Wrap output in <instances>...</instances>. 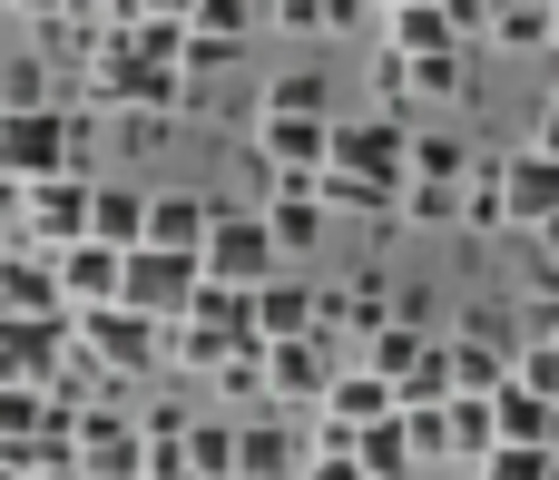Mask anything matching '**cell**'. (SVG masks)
I'll use <instances>...</instances> for the list:
<instances>
[{"mask_svg":"<svg viewBox=\"0 0 559 480\" xmlns=\"http://www.w3.org/2000/svg\"><path fill=\"white\" fill-rule=\"evenodd\" d=\"M236 353H255V304L236 285H197V304L167 324V363L177 373H226Z\"/></svg>","mask_w":559,"mask_h":480,"instance_id":"cell-1","label":"cell"},{"mask_svg":"<svg viewBox=\"0 0 559 480\" xmlns=\"http://www.w3.org/2000/svg\"><path fill=\"white\" fill-rule=\"evenodd\" d=\"M69 353L98 383H138L147 363H167V324H147L138 304H88V314H69Z\"/></svg>","mask_w":559,"mask_h":480,"instance_id":"cell-2","label":"cell"},{"mask_svg":"<svg viewBox=\"0 0 559 480\" xmlns=\"http://www.w3.org/2000/svg\"><path fill=\"white\" fill-rule=\"evenodd\" d=\"M79 137H88L79 108H0V177H10V187L69 177V167H79Z\"/></svg>","mask_w":559,"mask_h":480,"instance_id":"cell-3","label":"cell"},{"mask_svg":"<svg viewBox=\"0 0 559 480\" xmlns=\"http://www.w3.org/2000/svg\"><path fill=\"white\" fill-rule=\"evenodd\" d=\"M197 275H206V285L255 295L265 275H285V255H275V236H265V216H255V206H216V226H206V245H197Z\"/></svg>","mask_w":559,"mask_h":480,"instance_id":"cell-4","label":"cell"},{"mask_svg":"<svg viewBox=\"0 0 559 480\" xmlns=\"http://www.w3.org/2000/svg\"><path fill=\"white\" fill-rule=\"evenodd\" d=\"M88 167H69V177H39V187H20V216H10V236L20 245H39V255H59V245H79L88 236Z\"/></svg>","mask_w":559,"mask_h":480,"instance_id":"cell-5","label":"cell"},{"mask_svg":"<svg viewBox=\"0 0 559 480\" xmlns=\"http://www.w3.org/2000/svg\"><path fill=\"white\" fill-rule=\"evenodd\" d=\"M197 255H177V245H128V265H118V304H138L147 324H177L187 304H197Z\"/></svg>","mask_w":559,"mask_h":480,"instance_id":"cell-6","label":"cell"},{"mask_svg":"<svg viewBox=\"0 0 559 480\" xmlns=\"http://www.w3.org/2000/svg\"><path fill=\"white\" fill-rule=\"evenodd\" d=\"M69 461L88 480H138L147 471V432L118 412V403H79V422H69Z\"/></svg>","mask_w":559,"mask_h":480,"instance_id":"cell-7","label":"cell"},{"mask_svg":"<svg viewBox=\"0 0 559 480\" xmlns=\"http://www.w3.org/2000/svg\"><path fill=\"white\" fill-rule=\"evenodd\" d=\"M324 383H334V353H324V334L265 344V403H275V412H314V403H324Z\"/></svg>","mask_w":559,"mask_h":480,"instance_id":"cell-8","label":"cell"},{"mask_svg":"<svg viewBox=\"0 0 559 480\" xmlns=\"http://www.w3.org/2000/svg\"><path fill=\"white\" fill-rule=\"evenodd\" d=\"M236 480H305V422L295 412L236 422Z\"/></svg>","mask_w":559,"mask_h":480,"instance_id":"cell-9","label":"cell"},{"mask_svg":"<svg viewBox=\"0 0 559 480\" xmlns=\"http://www.w3.org/2000/svg\"><path fill=\"white\" fill-rule=\"evenodd\" d=\"M334 118H255V167L265 177H324Z\"/></svg>","mask_w":559,"mask_h":480,"instance_id":"cell-10","label":"cell"},{"mask_svg":"<svg viewBox=\"0 0 559 480\" xmlns=\"http://www.w3.org/2000/svg\"><path fill=\"white\" fill-rule=\"evenodd\" d=\"M0 314H20V324H59V314H69V304H59V255H39V245L10 236V255H0Z\"/></svg>","mask_w":559,"mask_h":480,"instance_id":"cell-11","label":"cell"},{"mask_svg":"<svg viewBox=\"0 0 559 480\" xmlns=\"http://www.w3.org/2000/svg\"><path fill=\"white\" fill-rule=\"evenodd\" d=\"M403 412V393L373 373V363H334V383H324V403H314V422H334V432H364V422H393Z\"/></svg>","mask_w":559,"mask_h":480,"instance_id":"cell-12","label":"cell"},{"mask_svg":"<svg viewBox=\"0 0 559 480\" xmlns=\"http://www.w3.org/2000/svg\"><path fill=\"white\" fill-rule=\"evenodd\" d=\"M246 304H255V344H295V334H324V295H314L305 275H265Z\"/></svg>","mask_w":559,"mask_h":480,"instance_id":"cell-13","label":"cell"},{"mask_svg":"<svg viewBox=\"0 0 559 480\" xmlns=\"http://www.w3.org/2000/svg\"><path fill=\"white\" fill-rule=\"evenodd\" d=\"M501 216H511L521 236L550 226L559 216V157H540V147H531V157H501Z\"/></svg>","mask_w":559,"mask_h":480,"instance_id":"cell-14","label":"cell"},{"mask_svg":"<svg viewBox=\"0 0 559 480\" xmlns=\"http://www.w3.org/2000/svg\"><path fill=\"white\" fill-rule=\"evenodd\" d=\"M59 363H69V314H59V324L0 314V383H49Z\"/></svg>","mask_w":559,"mask_h":480,"instance_id":"cell-15","label":"cell"},{"mask_svg":"<svg viewBox=\"0 0 559 480\" xmlns=\"http://www.w3.org/2000/svg\"><path fill=\"white\" fill-rule=\"evenodd\" d=\"M88 245H147V187H128V177H98L88 187Z\"/></svg>","mask_w":559,"mask_h":480,"instance_id":"cell-16","label":"cell"},{"mask_svg":"<svg viewBox=\"0 0 559 480\" xmlns=\"http://www.w3.org/2000/svg\"><path fill=\"white\" fill-rule=\"evenodd\" d=\"M206 226H216V196H197V187H147V245L197 255V245H206Z\"/></svg>","mask_w":559,"mask_h":480,"instance_id":"cell-17","label":"cell"},{"mask_svg":"<svg viewBox=\"0 0 559 480\" xmlns=\"http://www.w3.org/2000/svg\"><path fill=\"white\" fill-rule=\"evenodd\" d=\"M118 265H128L118 245H88V236H79V245H59V304H69V314L118 304Z\"/></svg>","mask_w":559,"mask_h":480,"instance_id":"cell-18","label":"cell"},{"mask_svg":"<svg viewBox=\"0 0 559 480\" xmlns=\"http://www.w3.org/2000/svg\"><path fill=\"white\" fill-rule=\"evenodd\" d=\"M383 49H393V59L462 49V29H452V10H442V0H413V10H383Z\"/></svg>","mask_w":559,"mask_h":480,"instance_id":"cell-19","label":"cell"},{"mask_svg":"<svg viewBox=\"0 0 559 480\" xmlns=\"http://www.w3.org/2000/svg\"><path fill=\"white\" fill-rule=\"evenodd\" d=\"M255 118H334V79L324 69H285V79H265Z\"/></svg>","mask_w":559,"mask_h":480,"instance_id":"cell-20","label":"cell"},{"mask_svg":"<svg viewBox=\"0 0 559 480\" xmlns=\"http://www.w3.org/2000/svg\"><path fill=\"white\" fill-rule=\"evenodd\" d=\"M265 29V0H187V39H216V49H246Z\"/></svg>","mask_w":559,"mask_h":480,"instance_id":"cell-21","label":"cell"},{"mask_svg":"<svg viewBox=\"0 0 559 480\" xmlns=\"http://www.w3.org/2000/svg\"><path fill=\"white\" fill-rule=\"evenodd\" d=\"M354 461H364V480H413V471H423L403 412H393V422H364V432H354Z\"/></svg>","mask_w":559,"mask_h":480,"instance_id":"cell-22","label":"cell"},{"mask_svg":"<svg viewBox=\"0 0 559 480\" xmlns=\"http://www.w3.org/2000/svg\"><path fill=\"white\" fill-rule=\"evenodd\" d=\"M442 432H452V461H481L501 432H491V393H452L442 403Z\"/></svg>","mask_w":559,"mask_h":480,"instance_id":"cell-23","label":"cell"},{"mask_svg":"<svg viewBox=\"0 0 559 480\" xmlns=\"http://www.w3.org/2000/svg\"><path fill=\"white\" fill-rule=\"evenodd\" d=\"M187 480H236V422H187Z\"/></svg>","mask_w":559,"mask_h":480,"instance_id":"cell-24","label":"cell"},{"mask_svg":"<svg viewBox=\"0 0 559 480\" xmlns=\"http://www.w3.org/2000/svg\"><path fill=\"white\" fill-rule=\"evenodd\" d=\"M413 177H423V187H462V177H472V147H462L452 128H423V137H413Z\"/></svg>","mask_w":559,"mask_h":480,"instance_id":"cell-25","label":"cell"},{"mask_svg":"<svg viewBox=\"0 0 559 480\" xmlns=\"http://www.w3.org/2000/svg\"><path fill=\"white\" fill-rule=\"evenodd\" d=\"M423 353H432V334H423V324H383V334H364V363H373L383 383H403Z\"/></svg>","mask_w":559,"mask_h":480,"instance_id":"cell-26","label":"cell"},{"mask_svg":"<svg viewBox=\"0 0 559 480\" xmlns=\"http://www.w3.org/2000/svg\"><path fill=\"white\" fill-rule=\"evenodd\" d=\"M491 39L501 49H550V0H491Z\"/></svg>","mask_w":559,"mask_h":480,"instance_id":"cell-27","label":"cell"},{"mask_svg":"<svg viewBox=\"0 0 559 480\" xmlns=\"http://www.w3.org/2000/svg\"><path fill=\"white\" fill-rule=\"evenodd\" d=\"M481 480H559V452L550 442H491L481 452Z\"/></svg>","mask_w":559,"mask_h":480,"instance_id":"cell-28","label":"cell"},{"mask_svg":"<svg viewBox=\"0 0 559 480\" xmlns=\"http://www.w3.org/2000/svg\"><path fill=\"white\" fill-rule=\"evenodd\" d=\"M393 393H403V412H423V403H452V363H442V344H432V353H423V363H413Z\"/></svg>","mask_w":559,"mask_h":480,"instance_id":"cell-29","label":"cell"},{"mask_svg":"<svg viewBox=\"0 0 559 480\" xmlns=\"http://www.w3.org/2000/svg\"><path fill=\"white\" fill-rule=\"evenodd\" d=\"M511 373H521V383H531L540 403H559V344H531V353H521Z\"/></svg>","mask_w":559,"mask_h":480,"instance_id":"cell-30","label":"cell"},{"mask_svg":"<svg viewBox=\"0 0 559 480\" xmlns=\"http://www.w3.org/2000/svg\"><path fill=\"white\" fill-rule=\"evenodd\" d=\"M383 0H314V29H364Z\"/></svg>","mask_w":559,"mask_h":480,"instance_id":"cell-31","label":"cell"},{"mask_svg":"<svg viewBox=\"0 0 559 480\" xmlns=\"http://www.w3.org/2000/svg\"><path fill=\"white\" fill-rule=\"evenodd\" d=\"M540 157H559V98L540 108Z\"/></svg>","mask_w":559,"mask_h":480,"instance_id":"cell-32","label":"cell"},{"mask_svg":"<svg viewBox=\"0 0 559 480\" xmlns=\"http://www.w3.org/2000/svg\"><path fill=\"white\" fill-rule=\"evenodd\" d=\"M10 216H20V187H10V177H0V236H10Z\"/></svg>","mask_w":559,"mask_h":480,"instance_id":"cell-33","label":"cell"},{"mask_svg":"<svg viewBox=\"0 0 559 480\" xmlns=\"http://www.w3.org/2000/svg\"><path fill=\"white\" fill-rule=\"evenodd\" d=\"M39 480H88V471H79V461H49V471H39Z\"/></svg>","mask_w":559,"mask_h":480,"instance_id":"cell-34","label":"cell"},{"mask_svg":"<svg viewBox=\"0 0 559 480\" xmlns=\"http://www.w3.org/2000/svg\"><path fill=\"white\" fill-rule=\"evenodd\" d=\"M550 49H559V0H550Z\"/></svg>","mask_w":559,"mask_h":480,"instance_id":"cell-35","label":"cell"},{"mask_svg":"<svg viewBox=\"0 0 559 480\" xmlns=\"http://www.w3.org/2000/svg\"><path fill=\"white\" fill-rule=\"evenodd\" d=\"M383 10H413V0H383Z\"/></svg>","mask_w":559,"mask_h":480,"instance_id":"cell-36","label":"cell"},{"mask_svg":"<svg viewBox=\"0 0 559 480\" xmlns=\"http://www.w3.org/2000/svg\"><path fill=\"white\" fill-rule=\"evenodd\" d=\"M0 255H10V236H0Z\"/></svg>","mask_w":559,"mask_h":480,"instance_id":"cell-37","label":"cell"},{"mask_svg":"<svg viewBox=\"0 0 559 480\" xmlns=\"http://www.w3.org/2000/svg\"><path fill=\"white\" fill-rule=\"evenodd\" d=\"M138 480H157V471H138Z\"/></svg>","mask_w":559,"mask_h":480,"instance_id":"cell-38","label":"cell"}]
</instances>
